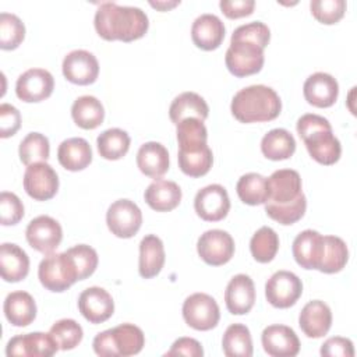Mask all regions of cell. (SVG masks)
Wrapping results in <instances>:
<instances>
[{"label": "cell", "mask_w": 357, "mask_h": 357, "mask_svg": "<svg viewBox=\"0 0 357 357\" xmlns=\"http://www.w3.org/2000/svg\"><path fill=\"white\" fill-rule=\"evenodd\" d=\"M298 325L307 337L319 339L325 336L332 326V311L329 305L321 300L308 301L301 308Z\"/></svg>", "instance_id": "22"}, {"label": "cell", "mask_w": 357, "mask_h": 357, "mask_svg": "<svg viewBox=\"0 0 357 357\" xmlns=\"http://www.w3.org/2000/svg\"><path fill=\"white\" fill-rule=\"evenodd\" d=\"M25 237L33 250L42 254H50L60 245L63 230L56 219L47 215H40L28 223Z\"/></svg>", "instance_id": "13"}, {"label": "cell", "mask_w": 357, "mask_h": 357, "mask_svg": "<svg viewBox=\"0 0 357 357\" xmlns=\"http://www.w3.org/2000/svg\"><path fill=\"white\" fill-rule=\"evenodd\" d=\"M38 278L45 289L54 293H61L79 280L75 264L67 251L47 254L39 264Z\"/></svg>", "instance_id": "5"}, {"label": "cell", "mask_w": 357, "mask_h": 357, "mask_svg": "<svg viewBox=\"0 0 357 357\" xmlns=\"http://www.w3.org/2000/svg\"><path fill=\"white\" fill-rule=\"evenodd\" d=\"M225 24L215 14L198 15L191 26V39L194 45L202 50L211 52L218 49L225 39Z\"/></svg>", "instance_id": "23"}, {"label": "cell", "mask_w": 357, "mask_h": 357, "mask_svg": "<svg viewBox=\"0 0 357 357\" xmlns=\"http://www.w3.org/2000/svg\"><path fill=\"white\" fill-rule=\"evenodd\" d=\"M3 311L11 325L28 326L36 318V303L29 293L17 290L7 294Z\"/></svg>", "instance_id": "31"}, {"label": "cell", "mask_w": 357, "mask_h": 357, "mask_svg": "<svg viewBox=\"0 0 357 357\" xmlns=\"http://www.w3.org/2000/svg\"><path fill=\"white\" fill-rule=\"evenodd\" d=\"M226 308L233 315H244L251 311L255 303V286L245 273L234 275L225 290Z\"/></svg>", "instance_id": "21"}, {"label": "cell", "mask_w": 357, "mask_h": 357, "mask_svg": "<svg viewBox=\"0 0 357 357\" xmlns=\"http://www.w3.org/2000/svg\"><path fill=\"white\" fill-rule=\"evenodd\" d=\"M78 310L88 322L102 324L113 315L114 301L103 287L92 286L79 294Z\"/></svg>", "instance_id": "18"}, {"label": "cell", "mask_w": 357, "mask_h": 357, "mask_svg": "<svg viewBox=\"0 0 357 357\" xmlns=\"http://www.w3.org/2000/svg\"><path fill=\"white\" fill-rule=\"evenodd\" d=\"M74 123L84 130H93L103 123L105 109L100 100L92 95H84L74 100L71 106Z\"/></svg>", "instance_id": "33"}, {"label": "cell", "mask_w": 357, "mask_h": 357, "mask_svg": "<svg viewBox=\"0 0 357 357\" xmlns=\"http://www.w3.org/2000/svg\"><path fill=\"white\" fill-rule=\"evenodd\" d=\"M197 215L206 222H219L230 211V199L226 188L220 184H209L201 188L194 198Z\"/></svg>", "instance_id": "14"}, {"label": "cell", "mask_w": 357, "mask_h": 357, "mask_svg": "<svg viewBox=\"0 0 357 357\" xmlns=\"http://www.w3.org/2000/svg\"><path fill=\"white\" fill-rule=\"evenodd\" d=\"M197 251L205 264L220 266L231 259L234 254V240L225 230H206L197 241Z\"/></svg>", "instance_id": "10"}, {"label": "cell", "mask_w": 357, "mask_h": 357, "mask_svg": "<svg viewBox=\"0 0 357 357\" xmlns=\"http://www.w3.org/2000/svg\"><path fill=\"white\" fill-rule=\"evenodd\" d=\"M296 128L300 138L304 141L310 156L315 162L331 166L340 159L342 145L333 135L328 119L319 114L307 113L297 120Z\"/></svg>", "instance_id": "2"}, {"label": "cell", "mask_w": 357, "mask_h": 357, "mask_svg": "<svg viewBox=\"0 0 357 357\" xmlns=\"http://www.w3.org/2000/svg\"><path fill=\"white\" fill-rule=\"evenodd\" d=\"M145 344L141 328L134 324H120L98 333L92 342L93 351L102 357H128L138 354Z\"/></svg>", "instance_id": "4"}, {"label": "cell", "mask_w": 357, "mask_h": 357, "mask_svg": "<svg viewBox=\"0 0 357 357\" xmlns=\"http://www.w3.org/2000/svg\"><path fill=\"white\" fill-rule=\"evenodd\" d=\"M21 127V114L17 107L10 103L0 105V137L8 138Z\"/></svg>", "instance_id": "49"}, {"label": "cell", "mask_w": 357, "mask_h": 357, "mask_svg": "<svg viewBox=\"0 0 357 357\" xmlns=\"http://www.w3.org/2000/svg\"><path fill=\"white\" fill-rule=\"evenodd\" d=\"M325 238L321 233L312 229H307L298 233L293 241L291 251L296 262L304 269L319 268L324 255Z\"/></svg>", "instance_id": "20"}, {"label": "cell", "mask_w": 357, "mask_h": 357, "mask_svg": "<svg viewBox=\"0 0 357 357\" xmlns=\"http://www.w3.org/2000/svg\"><path fill=\"white\" fill-rule=\"evenodd\" d=\"M178 167L190 177L205 176L213 163V155L208 144L178 146Z\"/></svg>", "instance_id": "25"}, {"label": "cell", "mask_w": 357, "mask_h": 357, "mask_svg": "<svg viewBox=\"0 0 357 357\" xmlns=\"http://www.w3.org/2000/svg\"><path fill=\"white\" fill-rule=\"evenodd\" d=\"M303 93L310 105L315 107H331L337 99L339 84L331 74L318 71L305 79Z\"/></svg>", "instance_id": "24"}, {"label": "cell", "mask_w": 357, "mask_h": 357, "mask_svg": "<svg viewBox=\"0 0 357 357\" xmlns=\"http://www.w3.org/2000/svg\"><path fill=\"white\" fill-rule=\"evenodd\" d=\"M307 209V198L304 194H301L296 201L284 205H276L271 202H265V212L266 215L276 220L280 225H293L297 220H300Z\"/></svg>", "instance_id": "42"}, {"label": "cell", "mask_w": 357, "mask_h": 357, "mask_svg": "<svg viewBox=\"0 0 357 357\" xmlns=\"http://www.w3.org/2000/svg\"><path fill=\"white\" fill-rule=\"evenodd\" d=\"M25 38V25L10 13L0 14V47L3 50L17 49Z\"/></svg>", "instance_id": "43"}, {"label": "cell", "mask_w": 357, "mask_h": 357, "mask_svg": "<svg viewBox=\"0 0 357 357\" xmlns=\"http://www.w3.org/2000/svg\"><path fill=\"white\" fill-rule=\"evenodd\" d=\"M60 350L54 337L43 332H31L11 337L6 346L8 357H50Z\"/></svg>", "instance_id": "12"}, {"label": "cell", "mask_w": 357, "mask_h": 357, "mask_svg": "<svg viewBox=\"0 0 357 357\" xmlns=\"http://www.w3.org/2000/svg\"><path fill=\"white\" fill-rule=\"evenodd\" d=\"M222 13L231 20L247 17L252 14L255 1L254 0H222L219 3Z\"/></svg>", "instance_id": "51"}, {"label": "cell", "mask_w": 357, "mask_h": 357, "mask_svg": "<svg viewBox=\"0 0 357 357\" xmlns=\"http://www.w3.org/2000/svg\"><path fill=\"white\" fill-rule=\"evenodd\" d=\"M279 250V237L276 231L269 226L258 229L250 240V251L257 262H271Z\"/></svg>", "instance_id": "39"}, {"label": "cell", "mask_w": 357, "mask_h": 357, "mask_svg": "<svg viewBox=\"0 0 357 357\" xmlns=\"http://www.w3.org/2000/svg\"><path fill=\"white\" fill-rule=\"evenodd\" d=\"M144 198L153 211L169 212L178 206L181 201V188L174 181L156 178L146 187Z\"/></svg>", "instance_id": "27"}, {"label": "cell", "mask_w": 357, "mask_h": 357, "mask_svg": "<svg viewBox=\"0 0 357 357\" xmlns=\"http://www.w3.org/2000/svg\"><path fill=\"white\" fill-rule=\"evenodd\" d=\"M222 350L227 357H251L252 339L250 329L243 324H231L223 333Z\"/></svg>", "instance_id": "35"}, {"label": "cell", "mask_w": 357, "mask_h": 357, "mask_svg": "<svg viewBox=\"0 0 357 357\" xmlns=\"http://www.w3.org/2000/svg\"><path fill=\"white\" fill-rule=\"evenodd\" d=\"M325 247L318 271L324 273L340 272L349 259V250L346 243L337 236H324Z\"/></svg>", "instance_id": "38"}, {"label": "cell", "mask_w": 357, "mask_h": 357, "mask_svg": "<svg viewBox=\"0 0 357 357\" xmlns=\"http://www.w3.org/2000/svg\"><path fill=\"white\" fill-rule=\"evenodd\" d=\"M268 201L276 205H284L296 201L303 192L301 177L293 169L275 170L268 178Z\"/></svg>", "instance_id": "17"}, {"label": "cell", "mask_w": 357, "mask_h": 357, "mask_svg": "<svg viewBox=\"0 0 357 357\" xmlns=\"http://www.w3.org/2000/svg\"><path fill=\"white\" fill-rule=\"evenodd\" d=\"M261 342L265 353L272 357H294L300 351L296 332L286 325H269L262 331Z\"/></svg>", "instance_id": "19"}, {"label": "cell", "mask_w": 357, "mask_h": 357, "mask_svg": "<svg viewBox=\"0 0 357 357\" xmlns=\"http://www.w3.org/2000/svg\"><path fill=\"white\" fill-rule=\"evenodd\" d=\"M63 75L75 85L93 84L99 75V63L93 53L77 49L70 52L61 64Z\"/></svg>", "instance_id": "16"}, {"label": "cell", "mask_w": 357, "mask_h": 357, "mask_svg": "<svg viewBox=\"0 0 357 357\" xmlns=\"http://www.w3.org/2000/svg\"><path fill=\"white\" fill-rule=\"evenodd\" d=\"M319 353L325 357H353L354 346L350 339L335 336L322 343Z\"/></svg>", "instance_id": "50"}, {"label": "cell", "mask_w": 357, "mask_h": 357, "mask_svg": "<svg viewBox=\"0 0 357 357\" xmlns=\"http://www.w3.org/2000/svg\"><path fill=\"white\" fill-rule=\"evenodd\" d=\"M137 166L145 176L160 178L169 170V152L160 142H145L137 152Z\"/></svg>", "instance_id": "26"}, {"label": "cell", "mask_w": 357, "mask_h": 357, "mask_svg": "<svg viewBox=\"0 0 357 357\" xmlns=\"http://www.w3.org/2000/svg\"><path fill=\"white\" fill-rule=\"evenodd\" d=\"M106 223L116 237L130 238L138 233L142 225V212L134 201L121 198L107 208Z\"/></svg>", "instance_id": "8"}, {"label": "cell", "mask_w": 357, "mask_h": 357, "mask_svg": "<svg viewBox=\"0 0 357 357\" xmlns=\"http://www.w3.org/2000/svg\"><path fill=\"white\" fill-rule=\"evenodd\" d=\"M49 332L57 342L60 350L75 349L81 343L84 336L81 325L71 318H63L56 321Z\"/></svg>", "instance_id": "41"}, {"label": "cell", "mask_w": 357, "mask_h": 357, "mask_svg": "<svg viewBox=\"0 0 357 357\" xmlns=\"http://www.w3.org/2000/svg\"><path fill=\"white\" fill-rule=\"evenodd\" d=\"M236 191L247 205L265 204L268 201V180L259 173H245L238 178Z\"/></svg>", "instance_id": "37"}, {"label": "cell", "mask_w": 357, "mask_h": 357, "mask_svg": "<svg viewBox=\"0 0 357 357\" xmlns=\"http://www.w3.org/2000/svg\"><path fill=\"white\" fill-rule=\"evenodd\" d=\"M24 218V205L21 199L8 191L0 194V222L3 226L17 225Z\"/></svg>", "instance_id": "47"}, {"label": "cell", "mask_w": 357, "mask_h": 357, "mask_svg": "<svg viewBox=\"0 0 357 357\" xmlns=\"http://www.w3.org/2000/svg\"><path fill=\"white\" fill-rule=\"evenodd\" d=\"M183 318L195 331H211L220 319L216 300L206 293H194L183 303Z\"/></svg>", "instance_id": "7"}, {"label": "cell", "mask_w": 357, "mask_h": 357, "mask_svg": "<svg viewBox=\"0 0 357 357\" xmlns=\"http://www.w3.org/2000/svg\"><path fill=\"white\" fill-rule=\"evenodd\" d=\"M67 252L75 264L79 280L89 278L95 272L98 262H99L98 252L95 251V248H92L91 245H86V244H78V245L68 248Z\"/></svg>", "instance_id": "46"}, {"label": "cell", "mask_w": 357, "mask_h": 357, "mask_svg": "<svg viewBox=\"0 0 357 357\" xmlns=\"http://www.w3.org/2000/svg\"><path fill=\"white\" fill-rule=\"evenodd\" d=\"M24 190L35 201H47L59 190V176L46 162L32 163L24 173Z\"/></svg>", "instance_id": "11"}, {"label": "cell", "mask_w": 357, "mask_h": 357, "mask_svg": "<svg viewBox=\"0 0 357 357\" xmlns=\"http://www.w3.org/2000/svg\"><path fill=\"white\" fill-rule=\"evenodd\" d=\"M303 293L301 279L290 271L275 272L265 283V297L276 308H289L297 303Z\"/></svg>", "instance_id": "9"}, {"label": "cell", "mask_w": 357, "mask_h": 357, "mask_svg": "<svg viewBox=\"0 0 357 357\" xmlns=\"http://www.w3.org/2000/svg\"><path fill=\"white\" fill-rule=\"evenodd\" d=\"M176 135H177L178 146L206 144L208 130L202 120L195 117H188L176 126Z\"/></svg>", "instance_id": "44"}, {"label": "cell", "mask_w": 357, "mask_h": 357, "mask_svg": "<svg viewBox=\"0 0 357 357\" xmlns=\"http://www.w3.org/2000/svg\"><path fill=\"white\" fill-rule=\"evenodd\" d=\"M166 356H188V357H202L204 349L201 343L192 337H178L166 351Z\"/></svg>", "instance_id": "52"}, {"label": "cell", "mask_w": 357, "mask_h": 357, "mask_svg": "<svg viewBox=\"0 0 357 357\" xmlns=\"http://www.w3.org/2000/svg\"><path fill=\"white\" fill-rule=\"evenodd\" d=\"M0 272L6 282H20L29 272L28 254L14 243H3L0 245Z\"/></svg>", "instance_id": "28"}, {"label": "cell", "mask_w": 357, "mask_h": 357, "mask_svg": "<svg viewBox=\"0 0 357 357\" xmlns=\"http://www.w3.org/2000/svg\"><path fill=\"white\" fill-rule=\"evenodd\" d=\"M20 159L24 165L29 166L38 162H46L50 155V145L46 135L40 132H29L20 142Z\"/></svg>", "instance_id": "40"}, {"label": "cell", "mask_w": 357, "mask_h": 357, "mask_svg": "<svg viewBox=\"0 0 357 357\" xmlns=\"http://www.w3.org/2000/svg\"><path fill=\"white\" fill-rule=\"evenodd\" d=\"M93 25L98 35L105 40L132 42L146 33L149 20L139 7L106 1L98 7Z\"/></svg>", "instance_id": "1"}, {"label": "cell", "mask_w": 357, "mask_h": 357, "mask_svg": "<svg viewBox=\"0 0 357 357\" xmlns=\"http://www.w3.org/2000/svg\"><path fill=\"white\" fill-rule=\"evenodd\" d=\"M57 159L66 170H84L92 162L91 145L85 138L81 137L67 138L59 145Z\"/></svg>", "instance_id": "29"}, {"label": "cell", "mask_w": 357, "mask_h": 357, "mask_svg": "<svg viewBox=\"0 0 357 357\" xmlns=\"http://www.w3.org/2000/svg\"><path fill=\"white\" fill-rule=\"evenodd\" d=\"M296 151L294 137L284 128H273L261 139V152L271 160L289 159Z\"/></svg>", "instance_id": "34"}, {"label": "cell", "mask_w": 357, "mask_h": 357, "mask_svg": "<svg viewBox=\"0 0 357 357\" xmlns=\"http://www.w3.org/2000/svg\"><path fill=\"white\" fill-rule=\"evenodd\" d=\"M54 89V78L45 68H29L22 73L15 84L18 99L26 103H36L47 99Z\"/></svg>", "instance_id": "15"}, {"label": "cell", "mask_w": 357, "mask_h": 357, "mask_svg": "<svg viewBox=\"0 0 357 357\" xmlns=\"http://www.w3.org/2000/svg\"><path fill=\"white\" fill-rule=\"evenodd\" d=\"M130 135L121 128L105 130L96 138L98 152L107 160L121 159L130 149Z\"/></svg>", "instance_id": "36"}, {"label": "cell", "mask_w": 357, "mask_h": 357, "mask_svg": "<svg viewBox=\"0 0 357 357\" xmlns=\"http://www.w3.org/2000/svg\"><path fill=\"white\" fill-rule=\"evenodd\" d=\"M208 114L209 107L205 99L195 92H183L177 95L169 107V117L176 126L188 117H195L204 121Z\"/></svg>", "instance_id": "32"}, {"label": "cell", "mask_w": 357, "mask_h": 357, "mask_svg": "<svg viewBox=\"0 0 357 357\" xmlns=\"http://www.w3.org/2000/svg\"><path fill=\"white\" fill-rule=\"evenodd\" d=\"M149 4L160 11H167L176 6L180 4V0H174V1H149Z\"/></svg>", "instance_id": "53"}, {"label": "cell", "mask_w": 357, "mask_h": 357, "mask_svg": "<svg viewBox=\"0 0 357 357\" xmlns=\"http://www.w3.org/2000/svg\"><path fill=\"white\" fill-rule=\"evenodd\" d=\"M344 0H312L310 3V10L314 18L322 24L332 25L340 21L346 13Z\"/></svg>", "instance_id": "45"}, {"label": "cell", "mask_w": 357, "mask_h": 357, "mask_svg": "<svg viewBox=\"0 0 357 357\" xmlns=\"http://www.w3.org/2000/svg\"><path fill=\"white\" fill-rule=\"evenodd\" d=\"M264 47L247 39H230L225 54L227 70L234 77H248L261 71L264 66Z\"/></svg>", "instance_id": "6"}, {"label": "cell", "mask_w": 357, "mask_h": 357, "mask_svg": "<svg viewBox=\"0 0 357 357\" xmlns=\"http://www.w3.org/2000/svg\"><path fill=\"white\" fill-rule=\"evenodd\" d=\"M230 110L240 123L271 121L280 114L282 100L271 86L250 85L233 96Z\"/></svg>", "instance_id": "3"}, {"label": "cell", "mask_w": 357, "mask_h": 357, "mask_svg": "<svg viewBox=\"0 0 357 357\" xmlns=\"http://www.w3.org/2000/svg\"><path fill=\"white\" fill-rule=\"evenodd\" d=\"M233 39H247V40H252L255 43H258L261 47H266L271 39V31L268 28V25H265L261 21H252L244 25L237 26L233 33H231Z\"/></svg>", "instance_id": "48"}, {"label": "cell", "mask_w": 357, "mask_h": 357, "mask_svg": "<svg viewBox=\"0 0 357 357\" xmlns=\"http://www.w3.org/2000/svg\"><path fill=\"white\" fill-rule=\"evenodd\" d=\"M165 247L156 234H146L139 243L138 272L141 278H155L165 265Z\"/></svg>", "instance_id": "30"}]
</instances>
